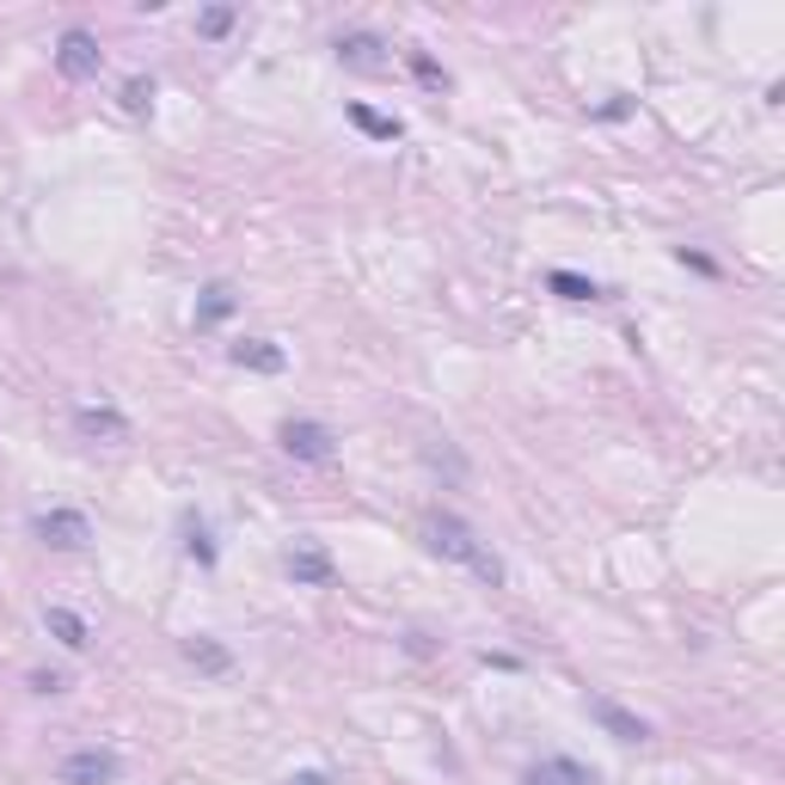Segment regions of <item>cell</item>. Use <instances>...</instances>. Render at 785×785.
<instances>
[{
  "instance_id": "obj_1",
  "label": "cell",
  "mask_w": 785,
  "mask_h": 785,
  "mask_svg": "<svg viewBox=\"0 0 785 785\" xmlns=\"http://www.w3.org/2000/svg\"><path fill=\"white\" fill-rule=\"evenodd\" d=\"M424 546H430L436 558H448V565L473 570L485 589H504L509 584V570H504V558L492 553V540L478 534L473 522H461L454 509H430V516H424Z\"/></svg>"
},
{
  "instance_id": "obj_2",
  "label": "cell",
  "mask_w": 785,
  "mask_h": 785,
  "mask_svg": "<svg viewBox=\"0 0 785 785\" xmlns=\"http://www.w3.org/2000/svg\"><path fill=\"white\" fill-rule=\"evenodd\" d=\"M32 540H44L49 553H86V546H93V522H86L80 509H37Z\"/></svg>"
},
{
  "instance_id": "obj_3",
  "label": "cell",
  "mask_w": 785,
  "mask_h": 785,
  "mask_svg": "<svg viewBox=\"0 0 785 785\" xmlns=\"http://www.w3.org/2000/svg\"><path fill=\"white\" fill-rule=\"evenodd\" d=\"M277 448L289 454V461H308V466H325L332 454H338V436L325 430L320 417H289L277 430Z\"/></svg>"
},
{
  "instance_id": "obj_4",
  "label": "cell",
  "mask_w": 785,
  "mask_h": 785,
  "mask_svg": "<svg viewBox=\"0 0 785 785\" xmlns=\"http://www.w3.org/2000/svg\"><path fill=\"white\" fill-rule=\"evenodd\" d=\"M99 68H105V44H99L86 25H68V32L56 37V74L62 80H99Z\"/></svg>"
},
{
  "instance_id": "obj_5",
  "label": "cell",
  "mask_w": 785,
  "mask_h": 785,
  "mask_svg": "<svg viewBox=\"0 0 785 785\" xmlns=\"http://www.w3.org/2000/svg\"><path fill=\"white\" fill-rule=\"evenodd\" d=\"M124 780V754L117 749H74L62 754V767H56V785H117Z\"/></svg>"
},
{
  "instance_id": "obj_6",
  "label": "cell",
  "mask_w": 785,
  "mask_h": 785,
  "mask_svg": "<svg viewBox=\"0 0 785 785\" xmlns=\"http://www.w3.org/2000/svg\"><path fill=\"white\" fill-rule=\"evenodd\" d=\"M74 436L80 442H99V448H124L129 436H136V424H129L124 412H117V405H80L74 412Z\"/></svg>"
},
{
  "instance_id": "obj_7",
  "label": "cell",
  "mask_w": 785,
  "mask_h": 785,
  "mask_svg": "<svg viewBox=\"0 0 785 785\" xmlns=\"http://www.w3.org/2000/svg\"><path fill=\"white\" fill-rule=\"evenodd\" d=\"M282 570L295 577V589H332L338 584V558L325 553V546H313V540H301V546L282 558Z\"/></svg>"
},
{
  "instance_id": "obj_8",
  "label": "cell",
  "mask_w": 785,
  "mask_h": 785,
  "mask_svg": "<svg viewBox=\"0 0 785 785\" xmlns=\"http://www.w3.org/2000/svg\"><path fill=\"white\" fill-rule=\"evenodd\" d=\"M178 650H185V662L197 669V676H209V681H228L233 669H240V657H233L221 638H209V632H191V638H178Z\"/></svg>"
},
{
  "instance_id": "obj_9",
  "label": "cell",
  "mask_w": 785,
  "mask_h": 785,
  "mask_svg": "<svg viewBox=\"0 0 785 785\" xmlns=\"http://www.w3.org/2000/svg\"><path fill=\"white\" fill-rule=\"evenodd\" d=\"M228 362L233 369H246V374H282L289 369V350H282L277 338H233Z\"/></svg>"
},
{
  "instance_id": "obj_10",
  "label": "cell",
  "mask_w": 785,
  "mask_h": 785,
  "mask_svg": "<svg viewBox=\"0 0 785 785\" xmlns=\"http://www.w3.org/2000/svg\"><path fill=\"white\" fill-rule=\"evenodd\" d=\"M589 718H596L614 742H645L650 737V724L638 718V712H626L620 700H608V693H589Z\"/></svg>"
},
{
  "instance_id": "obj_11",
  "label": "cell",
  "mask_w": 785,
  "mask_h": 785,
  "mask_svg": "<svg viewBox=\"0 0 785 785\" xmlns=\"http://www.w3.org/2000/svg\"><path fill=\"white\" fill-rule=\"evenodd\" d=\"M332 49H338V62L356 68V74H381V68H386V44L374 32H344Z\"/></svg>"
},
{
  "instance_id": "obj_12",
  "label": "cell",
  "mask_w": 785,
  "mask_h": 785,
  "mask_svg": "<svg viewBox=\"0 0 785 785\" xmlns=\"http://www.w3.org/2000/svg\"><path fill=\"white\" fill-rule=\"evenodd\" d=\"M528 785H601V773L589 761H570V754H546L540 767H528Z\"/></svg>"
},
{
  "instance_id": "obj_13",
  "label": "cell",
  "mask_w": 785,
  "mask_h": 785,
  "mask_svg": "<svg viewBox=\"0 0 785 785\" xmlns=\"http://www.w3.org/2000/svg\"><path fill=\"white\" fill-rule=\"evenodd\" d=\"M44 626H49V638H56L62 650H86V645H93V626H86L74 608H62V601H49V608H44Z\"/></svg>"
},
{
  "instance_id": "obj_14",
  "label": "cell",
  "mask_w": 785,
  "mask_h": 785,
  "mask_svg": "<svg viewBox=\"0 0 785 785\" xmlns=\"http://www.w3.org/2000/svg\"><path fill=\"white\" fill-rule=\"evenodd\" d=\"M233 308H240V295H233V282H203V295H197V332H216L221 320H233Z\"/></svg>"
},
{
  "instance_id": "obj_15",
  "label": "cell",
  "mask_w": 785,
  "mask_h": 785,
  "mask_svg": "<svg viewBox=\"0 0 785 785\" xmlns=\"http://www.w3.org/2000/svg\"><path fill=\"white\" fill-rule=\"evenodd\" d=\"M344 117H350V124L362 129L369 141H400V136H405V124H400V117H386V111L362 105V99H350V105H344Z\"/></svg>"
},
{
  "instance_id": "obj_16",
  "label": "cell",
  "mask_w": 785,
  "mask_h": 785,
  "mask_svg": "<svg viewBox=\"0 0 785 785\" xmlns=\"http://www.w3.org/2000/svg\"><path fill=\"white\" fill-rule=\"evenodd\" d=\"M546 289L558 295V301H601V282L596 277H577V270H546Z\"/></svg>"
},
{
  "instance_id": "obj_17",
  "label": "cell",
  "mask_w": 785,
  "mask_h": 785,
  "mask_svg": "<svg viewBox=\"0 0 785 785\" xmlns=\"http://www.w3.org/2000/svg\"><path fill=\"white\" fill-rule=\"evenodd\" d=\"M185 553L197 558L203 570H216V565H221V546H216V534L203 528V516H185Z\"/></svg>"
},
{
  "instance_id": "obj_18",
  "label": "cell",
  "mask_w": 785,
  "mask_h": 785,
  "mask_svg": "<svg viewBox=\"0 0 785 785\" xmlns=\"http://www.w3.org/2000/svg\"><path fill=\"white\" fill-rule=\"evenodd\" d=\"M233 25H240V7H203L197 13V37H209V44H221Z\"/></svg>"
},
{
  "instance_id": "obj_19",
  "label": "cell",
  "mask_w": 785,
  "mask_h": 785,
  "mask_svg": "<svg viewBox=\"0 0 785 785\" xmlns=\"http://www.w3.org/2000/svg\"><path fill=\"white\" fill-rule=\"evenodd\" d=\"M124 111H129V117H154V80H148V74H129L124 80Z\"/></svg>"
},
{
  "instance_id": "obj_20",
  "label": "cell",
  "mask_w": 785,
  "mask_h": 785,
  "mask_svg": "<svg viewBox=\"0 0 785 785\" xmlns=\"http://www.w3.org/2000/svg\"><path fill=\"white\" fill-rule=\"evenodd\" d=\"M412 74H417V86H430V93H448L442 62H436V56H424V49H412Z\"/></svg>"
},
{
  "instance_id": "obj_21",
  "label": "cell",
  "mask_w": 785,
  "mask_h": 785,
  "mask_svg": "<svg viewBox=\"0 0 785 785\" xmlns=\"http://www.w3.org/2000/svg\"><path fill=\"white\" fill-rule=\"evenodd\" d=\"M632 111H638V99H632V93H614L608 105L589 111V117H596V124H620V117H632Z\"/></svg>"
},
{
  "instance_id": "obj_22",
  "label": "cell",
  "mask_w": 785,
  "mask_h": 785,
  "mask_svg": "<svg viewBox=\"0 0 785 785\" xmlns=\"http://www.w3.org/2000/svg\"><path fill=\"white\" fill-rule=\"evenodd\" d=\"M32 693H44V700H56V693H68V676H56V669H32Z\"/></svg>"
},
{
  "instance_id": "obj_23",
  "label": "cell",
  "mask_w": 785,
  "mask_h": 785,
  "mask_svg": "<svg viewBox=\"0 0 785 785\" xmlns=\"http://www.w3.org/2000/svg\"><path fill=\"white\" fill-rule=\"evenodd\" d=\"M681 264H688V270H700V277H718V258H706V252H693V246H681L676 252Z\"/></svg>"
},
{
  "instance_id": "obj_24",
  "label": "cell",
  "mask_w": 785,
  "mask_h": 785,
  "mask_svg": "<svg viewBox=\"0 0 785 785\" xmlns=\"http://www.w3.org/2000/svg\"><path fill=\"white\" fill-rule=\"evenodd\" d=\"M478 662H485V669H504V676H509V669H522V657H509V650H485Z\"/></svg>"
},
{
  "instance_id": "obj_25",
  "label": "cell",
  "mask_w": 785,
  "mask_h": 785,
  "mask_svg": "<svg viewBox=\"0 0 785 785\" xmlns=\"http://www.w3.org/2000/svg\"><path fill=\"white\" fill-rule=\"evenodd\" d=\"M405 650H412V657H436L430 632H405Z\"/></svg>"
},
{
  "instance_id": "obj_26",
  "label": "cell",
  "mask_w": 785,
  "mask_h": 785,
  "mask_svg": "<svg viewBox=\"0 0 785 785\" xmlns=\"http://www.w3.org/2000/svg\"><path fill=\"white\" fill-rule=\"evenodd\" d=\"M282 785H332V773H320V767H308V773H289Z\"/></svg>"
}]
</instances>
